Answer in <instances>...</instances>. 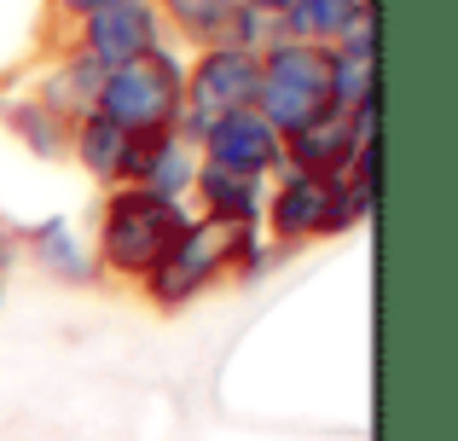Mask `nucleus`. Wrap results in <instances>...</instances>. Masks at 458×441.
Instances as JSON below:
<instances>
[{
  "label": "nucleus",
  "mask_w": 458,
  "mask_h": 441,
  "mask_svg": "<svg viewBox=\"0 0 458 441\" xmlns=\"http://www.w3.org/2000/svg\"><path fill=\"white\" fill-rule=\"evenodd\" d=\"M261 256H267L261 226H233V221H215V216H191L186 233L168 244V256L157 261V273L140 284V291H146V302H157L163 314H174V308H186L191 296L215 291V284L233 279V273H256Z\"/></svg>",
  "instance_id": "nucleus-1"
},
{
  "label": "nucleus",
  "mask_w": 458,
  "mask_h": 441,
  "mask_svg": "<svg viewBox=\"0 0 458 441\" xmlns=\"http://www.w3.org/2000/svg\"><path fill=\"white\" fill-rule=\"evenodd\" d=\"M186 204L146 192V186H105V209H99V233H93V267L99 279H123V284H146L157 273V261L168 256L180 233H186Z\"/></svg>",
  "instance_id": "nucleus-2"
},
{
  "label": "nucleus",
  "mask_w": 458,
  "mask_h": 441,
  "mask_svg": "<svg viewBox=\"0 0 458 441\" xmlns=\"http://www.w3.org/2000/svg\"><path fill=\"white\" fill-rule=\"evenodd\" d=\"M180 88H186V64L163 47V53H151V58L105 70L99 93H93V116L123 128L128 140L180 134Z\"/></svg>",
  "instance_id": "nucleus-3"
},
{
  "label": "nucleus",
  "mask_w": 458,
  "mask_h": 441,
  "mask_svg": "<svg viewBox=\"0 0 458 441\" xmlns=\"http://www.w3.org/2000/svg\"><path fill=\"white\" fill-rule=\"evenodd\" d=\"M325 111H331V64H325V47L273 35L256 53V116L279 140H291Z\"/></svg>",
  "instance_id": "nucleus-4"
},
{
  "label": "nucleus",
  "mask_w": 458,
  "mask_h": 441,
  "mask_svg": "<svg viewBox=\"0 0 458 441\" xmlns=\"http://www.w3.org/2000/svg\"><path fill=\"white\" fill-rule=\"evenodd\" d=\"M256 111V53L244 47H198L180 88V134L198 140L209 123Z\"/></svg>",
  "instance_id": "nucleus-5"
},
{
  "label": "nucleus",
  "mask_w": 458,
  "mask_h": 441,
  "mask_svg": "<svg viewBox=\"0 0 458 441\" xmlns=\"http://www.w3.org/2000/svg\"><path fill=\"white\" fill-rule=\"evenodd\" d=\"M371 140H377V105H360V111H336L331 105L302 134L284 140V169L319 174V181H348Z\"/></svg>",
  "instance_id": "nucleus-6"
},
{
  "label": "nucleus",
  "mask_w": 458,
  "mask_h": 441,
  "mask_svg": "<svg viewBox=\"0 0 458 441\" xmlns=\"http://www.w3.org/2000/svg\"><path fill=\"white\" fill-rule=\"evenodd\" d=\"M70 41H76L99 70H116V64H134V58L163 53L168 30H163V18H157L151 0H105Z\"/></svg>",
  "instance_id": "nucleus-7"
},
{
  "label": "nucleus",
  "mask_w": 458,
  "mask_h": 441,
  "mask_svg": "<svg viewBox=\"0 0 458 441\" xmlns=\"http://www.w3.org/2000/svg\"><path fill=\"white\" fill-rule=\"evenodd\" d=\"M191 146H198L203 169L238 174V181H273V174H284V140L273 134L256 111H238V116L209 123Z\"/></svg>",
  "instance_id": "nucleus-8"
},
{
  "label": "nucleus",
  "mask_w": 458,
  "mask_h": 441,
  "mask_svg": "<svg viewBox=\"0 0 458 441\" xmlns=\"http://www.w3.org/2000/svg\"><path fill=\"white\" fill-rule=\"evenodd\" d=\"M366 23H377V6H371V0H291L273 30H279L284 41L336 47V41H348L354 30H366Z\"/></svg>",
  "instance_id": "nucleus-9"
},
{
  "label": "nucleus",
  "mask_w": 458,
  "mask_h": 441,
  "mask_svg": "<svg viewBox=\"0 0 458 441\" xmlns=\"http://www.w3.org/2000/svg\"><path fill=\"white\" fill-rule=\"evenodd\" d=\"M23 244H30V256L41 261L53 279H64V284H93V279H99L88 238L76 233V221H70V216H47L41 226L23 233Z\"/></svg>",
  "instance_id": "nucleus-10"
},
{
  "label": "nucleus",
  "mask_w": 458,
  "mask_h": 441,
  "mask_svg": "<svg viewBox=\"0 0 458 441\" xmlns=\"http://www.w3.org/2000/svg\"><path fill=\"white\" fill-rule=\"evenodd\" d=\"M99 76L105 70L93 64L88 53H81L76 41H64V53H58V64L41 76V88H35V99L47 105L53 116H64V123H76V116L93 111V93H99Z\"/></svg>",
  "instance_id": "nucleus-11"
},
{
  "label": "nucleus",
  "mask_w": 458,
  "mask_h": 441,
  "mask_svg": "<svg viewBox=\"0 0 458 441\" xmlns=\"http://www.w3.org/2000/svg\"><path fill=\"white\" fill-rule=\"evenodd\" d=\"M128 146H134V140H128L123 128H111L105 116H93V111H88V116H76V123H70V151H64V157H70V163H81L93 181L123 186Z\"/></svg>",
  "instance_id": "nucleus-12"
},
{
  "label": "nucleus",
  "mask_w": 458,
  "mask_h": 441,
  "mask_svg": "<svg viewBox=\"0 0 458 441\" xmlns=\"http://www.w3.org/2000/svg\"><path fill=\"white\" fill-rule=\"evenodd\" d=\"M203 216L233 221V226H261V204H267V181H238V174L203 169L198 163V186H191Z\"/></svg>",
  "instance_id": "nucleus-13"
},
{
  "label": "nucleus",
  "mask_w": 458,
  "mask_h": 441,
  "mask_svg": "<svg viewBox=\"0 0 458 441\" xmlns=\"http://www.w3.org/2000/svg\"><path fill=\"white\" fill-rule=\"evenodd\" d=\"M163 30H180L191 47H221V30L238 0H151Z\"/></svg>",
  "instance_id": "nucleus-14"
},
{
  "label": "nucleus",
  "mask_w": 458,
  "mask_h": 441,
  "mask_svg": "<svg viewBox=\"0 0 458 441\" xmlns=\"http://www.w3.org/2000/svg\"><path fill=\"white\" fill-rule=\"evenodd\" d=\"M6 128L35 151V157H64V151H70V123L53 116L41 99H18V105L6 99Z\"/></svg>",
  "instance_id": "nucleus-15"
},
{
  "label": "nucleus",
  "mask_w": 458,
  "mask_h": 441,
  "mask_svg": "<svg viewBox=\"0 0 458 441\" xmlns=\"http://www.w3.org/2000/svg\"><path fill=\"white\" fill-rule=\"evenodd\" d=\"M99 6H105V0H47V12H53V18H58V23H64V30H70V35H76V30H81V23H88V18H93V12H99Z\"/></svg>",
  "instance_id": "nucleus-16"
},
{
  "label": "nucleus",
  "mask_w": 458,
  "mask_h": 441,
  "mask_svg": "<svg viewBox=\"0 0 458 441\" xmlns=\"http://www.w3.org/2000/svg\"><path fill=\"white\" fill-rule=\"evenodd\" d=\"M238 6H250V12H261V18H273V23H279L291 0H238Z\"/></svg>",
  "instance_id": "nucleus-17"
},
{
  "label": "nucleus",
  "mask_w": 458,
  "mask_h": 441,
  "mask_svg": "<svg viewBox=\"0 0 458 441\" xmlns=\"http://www.w3.org/2000/svg\"><path fill=\"white\" fill-rule=\"evenodd\" d=\"M0 302H6V279H0Z\"/></svg>",
  "instance_id": "nucleus-18"
},
{
  "label": "nucleus",
  "mask_w": 458,
  "mask_h": 441,
  "mask_svg": "<svg viewBox=\"0 0 458 441\" xmlns=\"http://www.w3.org/2000/svg\"><path fill=\"white\" fill-rule=\"evenodd\" d=\"M0 116H6V99H0Z\"/></svg>",
  "instance_id": "nucleus-19"
}]
</instances>
